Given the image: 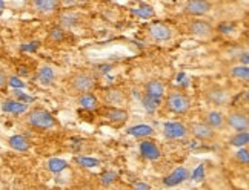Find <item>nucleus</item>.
Here are the masks:
<instances>
[{
    "label": "nucleus",
    "instance_id": "423d86ee",
    "mask_svg": "<svg viewBox=\"0 0 249 190\" xmlns=\"http://www.w3.org/2000/svg\"><path fill=\"white\" fill-rule=\"evenodd\" d=\"M213 3L209 0H188L185 5V13L189 16H203L211 11Z\"/></svg>",
    "mask_w": 249,
    "mask_h": 190
},
{
    "label": "nucleus",
    "instance_id": "393cba45",
    "mask_svg": "<svg viewBox=\"0 0 249 190\" xmlns=\"http://www.w3.org/2000/svg\"><path fill=\"white\" fill-rule=\"evenodd\" d=\"M231 74L238 80H245V81L249 80V69H248L246 64L245 66H235V68L231 69Z\"/></svg>",
    "mask_w": 249,
    "mask_h": 190
},
{
    "label": "nucleus",
    "instance_id": "7ed1b4c3",
    "mask_svg": "<svg viewBox=\"0 0 249 190\" xmlns=\"http://www.w3.org/2000/svg\"><path fill=\"white\" fill-rule=\"evenodd\" d=\"M166 106L174 113H186L191 109V100L188 98V95L172 91L166 98Z\"/></svg>",
    "mask_w": 249,
    "mask_h": 190
},
{
    "label": "nucleus",
    "instance_id": "473e14b6",
    "mask_svg": "<svg viewBox=\"0 0 249 190\" xmlns=\"http://www.w3.org/2000/svg\"><path fill=\"white\" fill-rule=\"evenodd\" d=\"M6 83H8V75H6V72L2 68H0V89L5 88Z\"/></svg>",
    "mask_w": 249,
    "mask_h": 190
},
{
    "label": "nucleus",
    "instance_id": "1a4fd4ad",
    "mask_svg": "<svg viewBox=\"0 0 249 190\" xmlns=\"http://www.w3.org/2000/svg\"><path fill=\"white\" fill-rule=\"evenodd\" d=\"M140 152H142L143 158H146L149 161H156L161 157V152H160L159 146L154 141H148V140L140 142Z\"/></svg>",
    "mask_w": 249,
    "mask_h": 190
},
{
    "label": "nucleus",
    "instance_id": "4468645a",
    "mask_svg": "<svg viewBox=\"0 0 249 190\" xmlns=\"http://www.w3.org/2000/svg\"><path fill=\"white\" fill-rule=\"evenodd\" d=\"M105 117H107L109 121L112 123H124L128 120V112L126 111H123V109H119L116 106H112V108H107V111H105Z\"/></svg>",
    "mask_w": 249,
    "mask_h": 190
},
{
    "label": "nucleus",
    "instance_id": "9d476101",
    "mask_svg": "<svg viewBox=\"0 0 249 190\" xmlns=\"http://www.w3.org/2000/svg\"><path fill=\"white\" fill-rule=\"evenodd\" d=\"M206 125L209 127H213L214 130H222L228 126V123H226V117L223 115L222 112H218V111H211L206 113Z\"/></svg>",
    "mask_w": 249,
    "mask_h": 190
},
{
    "label": "nucleus",
    "instance_id": "b1692460",
    "mask_svg": "<svg viewBox=\"0 0 249 190\" xmlns=\"http://www.w3.org/2000/svg\"><path fill=\"white\" fill-rule=\"evenodd\" d=\"M105 98H107V101L109 104H112V106H117L119 103L124 101V97H123V94L120 91H109L107 95H105Z\"/></svg>",
    "mask_w": 249,
    "mask_h": 190
},
{
    "label": "nucleus",
    "instance_id": "f257e3e1",
    "mask_svg": "<svg viewBox=\"0 0 249 190\" xmlns=\"http://www.w3.org/2000/svg\"><path fill=\"white\" fill-rule=\"evenodd\" d=\"M95 83H97V79L91 71H77L68 79V91L74 95L86 94L95 88Z\"/></svg>",
    "mask_w": 249,
    "mask_h": 190
},
{
    "label": "nucleus",
    "instance_id": "6ab92c4d",
    "mask_svg": "<svg viewBox=\"0 0 249 190\" xmlns=\"http://www.w3.org/2000/svg\"><path fill=\"white\" fill-rule=\"evenodd\" d=\"M208 98L215 103V104H225L226 103V98H228V95L223 89H220V88H214V89H211L208 91Z\"/></svg>",
    "mask_w": 249,
    "mask_h": 190
},
{
    "label": "nucleus",
    "instance_id": "a211bd4d",
    "mask_svg": "<svg viewBox=\"0 0 249 190\" xmlns=\"http://www.w3.org/2000/svg\"><path fill=\"white\" fill-rule=\"evenodd\" d=\"M9 146H11L14 150H18V152H26L30 149V142H28L26 138L20 137V135H14L9 138Z\"/></svg>",
    "mask_w": 249,
    "mask_h": 190
},
{
    "label": "nucleus",
    "instance_id": "c9c22d12",
    "mask_svg": "<svg viewBox=\"0 0 249 190\" xmlns=\"http://www.w3.org/2000/svg\"><path fill=\"white\" fill-rule=\"evenodd\" d=\"M136 189H151L148 184H143V183H137L136 184Z\"/></svg>",
    "mask_w": 249,
    "mask_h": 190
},
{
    "label": "nucleus",
    "instance_id": "c85d7f7f",
    "mask_svg": "<svg viewBox=\"0 0 249 190\" xmlns=\"http://www.w3.org/2000/svg\"><path fill=\"white\" fill-rule=\"evenodd\" d=\"M134 13L137 16H142V17H152L154 16V9L149 8V6H142L140 9H134Z\"/></svg>",
    "mask_w": 249,
    "mask_h": 190
},
{
    "label": "nucleus",
    "instance_id": "2f4dec72",
    "mask_svg": "<svg viewBox=\"0 0 249 190\" xmlns=\"http://www.w3.org/2000/svg\"><path fill=\"white\" fill-rule=\"evenodd\" d=\"M103 179V184H109V183H112V181H116V178H117V175L116 174H107V175H103L102 176Z\"/></svg>",
    "mask_w": 249,
    "mask_h": 190
},
{
    "label": "nucleus",
    "instance_id": "bb28decb",
    "mask_svg": "<svg viewBox=\"0 0 249 190\" xmlns=\"http://www.w3.org/2000/svg\"><path fill=\"white\" fill-rule=\"evenodd\" d=\"M77 163L82 164L83 167H95L99 166V159H94V158H88V157H79L77 158Z\"/></svg>",
    "mask_w": 249,
    "mask_h": 190
},
{
    "label": "nucleus",
    "instance_id": "dca6fc26",
    "mask_svg": "<svg viewBox=\"0 0 249 190\" xmlns=\"http://www.w3.org/2000/svg\"><path fill=\"white\" fill-rule=\"evenodd\" d=\"M79 104L85 109H89L94 111L99 108V100L94 97L91 92H86V94H80L79 95Z\"/></svg>",
    "mask_w": 249,
    "mask_h": 190
},
{
    "label": "nucleus",
    "instance_id": "4be33fe9",
    "mask_svg": "<svg viewBox=\"0 0 249 190\" xmlns=\"http://www.w3.org/2000/svg\"><path fill=\"white\" fill-rule=\"evenodd\" d=\"M248 142H249V134H248V130L238 132L235 137L231 138V144L232 146H237V147H245V146H248Z\"/></svg>",
    "mask_w": 249,
    "mask_h": 190
},
{
    "label": "nucleus",
    "instance_id": "ddd939ff",
    "mask_svg": "<svg viewBox=\"0 0 249 190\" xmlns=\"http://www.w3.org/2000/svg\"><path fill=\"white\" fill-rule=\"evenodd\" d=\"M188 176H189L188 169H186V167H178V169H176L174 172H172L169 176H166L165 184H166V186H177V184H180V183H183L185 179H188Z\"/></svg>",
    "mask_w": 249,
    "mask_h": 190
},
{
    "label": "nucleus",
    "instance_id": "9b49d317",
    "mask_svg": "<svg viewBox=\"0 0 249 190\" xmlns=\"http://www.w3.org/2000/svg\"><path fill=\"white\" fill-rule=\"evenodd\" d=\"M165 135L171 140H180L188 135V129L183 125H180V123H166Z\"/></svg>",
    "mask_w": 249,
    "mask_h": 190
},
{
    "label": "nucleus",
    "instance_id": "c756f323",
    "mask_svg": "<svg viewBox=\"0 0 249 190\" xmlns=\"http://www.w3.org/2000/svg\"><path fill=\"white\" fill-rule=\"evenodd\" d=\"M193 179L194 181H202V179H205V166L203 164H200L193 172Z\"/></svg>",
    "mask_w": 249,
    "mask_h": 190
},
{
    "label": "nucleus",
    "instance_id": "f8f14e48",
    "mask_svg": "<svg viewBox=\"0 0 249 190\" xmlns=\"http://www.w3.org/2000/svg\"><path fill=\"white\" fill-rule=\"evenodd\" d=\"M59 0H31V6L39 13H53L59 8Z\"/></svg>",
    "mask_w": 249,
    "mask_h": 190
},
{
    "label": "nucleus",
    "instance_id": "2eb2a0df",
    "mask_svg": "<svg viewBox=\"0 0 249 190\" xmlns=\"http://www.w3.org/2000/svg\"><path fill=\"white\" fill-rule=\"evenodd\" d=\"M145 94L148 95V97H152V98H157L160 100L161 97L165 95V86L163 83H160L157 80H152L146 84L145 88Z\"/></svg>",
    "mask_w": 249,
    "mask_h": 190
},
{
    "label": "nucleus",
    "instance_id": "cd10ccee",
    "mask_svg": "<svg viewBox=\"0 0 249 190\" xmlns=\"http://www.w3.org/2000/svg\"><path fill=\"white\" fill-rule=\"evenodd\" d=\"M235 159L242 164H248L249 163V152L245 147H240V150L235 154Z\"/></svg>",
    "mask_w": 249,
    "mask_h": 190
},
{
    "label": "nucleus",
    "instance_id": "0eeeda50",
    "mask_svg": "<svg viewBox=\"0 0 249 190\" xmlns=\"http://www.w3.org/2000/svg\"><path fill=\"white\" fill-rule=\"evenodd\" d=\"M189 32L196 37H200V39H208L213 35L214 28L208 20H194L189 23Z\"/></svg>",
    "mask_w": 249,
    "mask_h": 190
},
{
    "label": "nucleus",
    "instance_id": "f03ea898",
    "mask_svg": "<svg viewBox=\"0 0 249 190\" xmlns=\"http://www.w3.org/2000/svg\"><path fill=\"white\" fill-rule=\"evenodd\" d=\"M26 125L30 127H33V129H37V130H48V129L55 127L57 121L48 111L34 109V111H31L30 113H28Z\"/></svg>",
    "mask_w": 249,
    "mask_h": 190
},
{
    "label": "nucleus",
    "instance_id": "6e6552de",
    "mask_svg": "<svg viewBox=\"0 0 249 190\" xmlns=\"http://www.w3.org/2000/svg\"><path fill=\"white\" fill-rule=\"evenodd\" d=\"M149 35L157 42H166L172 37V30L163 23H154L149 28Z\"/></svg>",
    "mask_w": 249,
    "mask_h": 190
},
{
    "label": "nucleus",
    "instance_id": "39448f33",
    "mask_svg": "<svg viewBox=\"0 0 249 190\" xmlns=\"http://www.w3.org/2000/svg\"><path fill=\"white\" fill-rule=\"evenodd\" d=\"M188 132H191L196 138L202 141H213L217 137L215 130L213 127H209L206 123H194V125H191Z\"/></svg>",
    "mask_w": 249,
    "mask_h": 190
},
{
    "label": "nucleus",
    "instance_id": "aec40b11",
    "mask_svg": "<svg viewBox=\"0 0 249 190\" xmlns=\"http://www.w3.org/2000/svg\"><path fill=\"white\" fill-rule=\"evenodd\" d=\"M152 127L151 126H146V125H139V126H132L129 130H128V134L129 135H134V137H139V138H142V137H149V135H152Z\"/></svg>",
    "mask_w": 249,
    "mask_h": 190
},
{
    "label": "nucleus",
    "instance_id": "f704fd0d",
    "mask_svg": "<svg viewBox=\"0 0 249 190\" xmlns=\"http://www.w3.org/2000/svg\"><path fill=\"white\" fill-rule=\"evenodd\" d=\"M17 98H18V100H23V101H33L31 97H28V95H25V94H22V92H17Z\"/></svg>",
    "mask_w": 249,
    "mask_h": 190
},
{
    "label": "nucleus",
    "instance_id": "f3484780",
    "mask_svg": "<svg viewBox=\"0 0 249 190\" xmlns=\"http://www.w3.org/2000/svg\"><path fill=\"white\" fill-rule=\"evenodd\" d=\"M2 109L5 112H11V113H16V115H18V113H23L26 112L28 106L25 103L22 101H14V100H9V101H5L2 104Z\"/></svg>",
    "mask_w": 249,
    "mask_h": 190
},
{
    "label": "nucleus",
    "instance_id": "e433bc0d",
    "mask_svg": "<svg viewBox=\"0 0 249 190\" xmlns=\"http://www.w3.org/2000/svg\"><path fill=\"white\" fill-rule=\"evenodd\" d=\"M243 63L248 64V54H243Z\"/></svg>",
    "mask_w": 249,
    "mask_h": 190
},
{
    "label": "nucleus",
    "instance_id": "20e7f679",
    "mask_svg": "<svg viewBox=\"0 0 249 190\" xmlns=\"http://www.w3.org/2000/svg\"><path fill=\"white\" fill-rule=\"evenodd\" d=\"M226 123L232 129L238 130V132H243V130H248L249 129V118L245 112L242 111H232L229 112V115L226 118Z\"/></svg>",
    "mask_w": 249,
    "mask_h": 190
},
{
    "label": "nucleus",
    "instance_id": "412c9836",
    "mask_svg": "<svg viewBox=\"0 0 249 190\" xmlns=\"http://www.w3.org/2000/svg\"><path fill=\"white\" fill-rule=\"evenodd\" d=\"M54 79H55L54 69L50 68V66H43V68L39 71V80H40L43 84H50V83H53Z\"/></svg>",
    "mask_w": 249,
    "mask_h": 190
},
{
    "label": "nucleus",
    "instance_id": "4c0bfd02",
    "mask_svg": "<svg viewBox=\"0 0 249 190\" xmlns=\"http://www.w3.org/2000/svg\"><path fill=\"white\" fill-rule=\"evenodd\" d=\"M5 8V3H3V0H0V9H3Z\"/></svg>",
    "mask_w": 249,
    "mask_h": 190
},
{
    "label": "nucleus",
    "instance_id": "5701e85b",
    "mask_svg": "<svg viewBox=\"0 0 249 190\" xmlns=\"http://www.w3.org/2000/svg\"><path fill=\"white\" fill-rule=\"evenodd\" d=\"M66 166H68L66 164V161L59 159V158H53V159L48 161V170H51V172H54V174L62 172V170L66 169Z\"/></svg>",
    "mask_w": 249,
    "mask_h": 190
},
{
    "label": "nucleus",
    "instance_id": "7c9ffc66",
    "mask_svg": "<svg viewBox=\"0 0 249 190\" xmlns=\"http://www.w3.org/2000/svg\"><path fill=\"white\" fill-rule=\"evenodd\" d=\"M8 81H9V84H11V86H14V88H23V86H25V84L20 81V79H17V77H9Z\"/></svg>",
    "mask_w": 249,
    "mask_h": 190
},
{
    "label": "nucleus",
    "instance_id": "a878e982",
    "mask_svg": "<svg viewBox=\"0 0 249 190\" xmlns=\"http://www.w3.org/2000/svg\"><path fill=\"white\" fill-rule=\"evenodd\" d=\"M143 104H145V108L152 112V111H156L159 108V104H160V100L157 98H152V97H148V95L145 94L143 95Z\"/></svg>",
    "mask_w": 249,
    "mask_h": 190
},
{
    "label": "nucleus",
    "instance_id": "72a5a7b5",
    "mask_svg": "<svg viewBox=\"0 0 249 190\" xmlns=\"http://www.w3.org/2000/svg\"><path fill=\"white\" fill-rule=\"evenodd\" d=\"M51 37H53V40H62L63 39V31L62 30H53Z\"/></svg>",
    "mask_w": 249,
    "mask_h": 190
}]
</instances>
